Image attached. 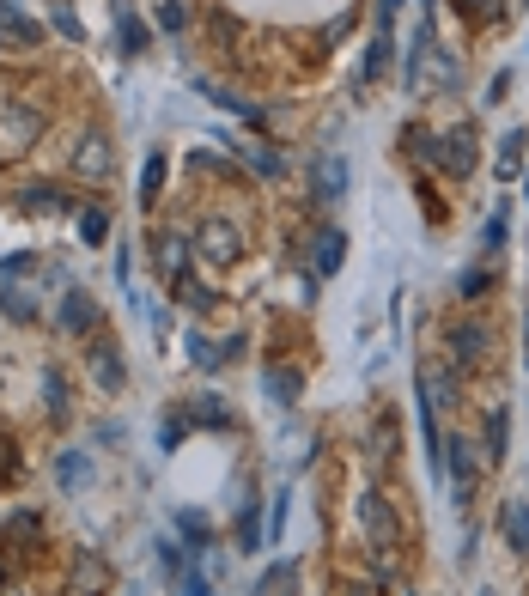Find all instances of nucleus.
Segmentation results:
<instances>
[{"label":"nucleus","instance_id":"1","mask_svg":"<svg viewBox=\"0 0 529 596\" xmlns=\"http://www.w3.org/2000/svg\"><path fill=\"white\" fill-rule=\"evenodd\" d=\"M359 524H365V536H371V554L390 566V554H396V542H402V524H396V511L377 499V493H359Z\"/></svg>","mask_w":529,"mask_h":596},{"label":"nucleus","instance_id":"2","mask_svg":"<svg viewBox=\"0 0 529 596\" xmlns=\"http://www.w3.org/2000/svg\"><path fill=\"white\" fill-rule=\"evenodd\" d=\"M195 250H201V262H238V250H244V238H238V226L232 219H201L195 226Z\"/></svg>","mask_w":529,"mask_h":596},{"label":"nucleus","instance_id":"3","mask_svg":"<svg viewBox=\"0 0 529 596\" xmlns=\"http://www.w3.org/2000/svg\"><path fill=\"white\" fill-rule=\"evenodd\" d=\"M37 134H43V110L37 104H13L7 122H0V159H19Z\"/></svg>","mask_w":529,"mask_h":596},{"label":"nucleus","instance_id":"4","mask_svg":"<svg viewBox=\"0 0 529 596\" xmlns=\"http://www.w3.org/2000/svg\"><path fill=\"white\" fill-rule=\"evenodd\" d=\"M487 353H493L487 323H475V317H457V323H450V359H457L463 371H469V365H487Z\"/></svg>","mask_w":529,"mask_h":596},{"label":"nucleus","instance_id":"5","mask_svg":"<svg viewBox=\"0 0 529 596\" xmlns=\"http://www.w3.org/2000/svg\"><path fill=\"white\" fill-rule=\"evenodd\" d=\"M438 165H444L450 177H475V165H481V153H475V128H469V122L444 134V146H438Z\"/></svg>","mask_w":529,"mask_h":596},{"label":"nucleus","instance_id":"6","mask_svg":"<svg viewBox=\"0 0 529 596\" xmlns=\"http://www.w3.org/2000/svg\"><path fill=\"white\" fill-rule=\"evenodd\" d=\"M73 171H80V177H110L116 171V159H110V134H80V140H73Z\"/></svg>","mask_w":529,"mask_h":596},{"label":"nucleus","instance_id":"7","mask_svg":"<svg viewBox=\"0 0 529 596\" xmlns=\"http://www.w3.org/2000/svg\"><path fill=\"white\" fill-rule=\"evenodd\" d=\"M444 457H450V481H457V499H469L475 469H481V444H475V438H444Z\"/></svg>","mask_w":529,"mask_h":596},{"label":"nucleus","instance_id":"8","mask_svg":"<svg viewBox=\"0 0 529 596\" xmlns=\"http://www.w3.org/2000/svg\"><path fill=\"white\" fill-rule=\"evenodd\" d=\"M153 256H159V274H165V280H171V292H177V286L189 280V244H183L177 232H165V238L153 244Z\"/></svg>","mask_w":529,"mask_h":596},{"label":"nucleus","instance_id":"9","mask_svg":"<svg viewBox=\"0 0 529 596\" xmlns=\"http://www.w3.org/2000/svg\"><path fill=\"white\" fill-rule=\"evenodd\" d=\"M92 323H98V305H92V292L67 286V298H61V329H67V335H86Z\"/></svg>","mask_w":529,"mask_h":596},{"label":"nucleus","instance_id":"10","mask_svg":"<svg viewBox=\"0 0 529 596\" xmlns=\"http://www.w3.org/2000/svg\"><path fill=\"white\" fill-rule=\"evenodd\" d=\"M499 536L511 542V554H529V499H511L499 511Z\"/></svg>","mask_w":529,"mask_h":596},{"label":"nucleus","instance_id":"11","mask_svg":"<svg viewBox=\"0 0 529 596\" xmlns=\"http://www.w3.org/2000/svg\"><path fill=\"white\" fill-rule=\"evenodd\" d=\"M420 402L426 408H457V378H450V371H420Z\"/></svg>","mask_w":529,"mask_h":596},{"label":"nucleus","instance_id":"12","mask_svg":"<svg viewBox=\"0 0 529 596\" xmlns=\"http://www.w3.org/2000/svg\"><path fill=\"white\" fill-rule=\"evenodd\" d=\"M341 195H347V165L335 153H323L317 159V201H341Z\"/></svg>","mask_w":529,"mask_h":596},{"label":"nucleus","instance_id":"13","mask_svg":"<svg viewBox=\"0 0 529 596\" xmlns=\"http://www.w3.org/2000/svg\"><path fill=\"white\" fill-rule=\"evenodd\" d=\"M55 481H61V493H80V487L92 481V463H86V451H67V457L55 463Z\"/></svg>","mask_w":529,"mask_h":596},{"label":"nucleus","instance_id":"14","mask_svg":"<svg viewBox=\"0 0 529 596\" xmlns=\"http://www.w3.org/2000/svg\"><path fill=\"white\" fill-rule=\"evenodd\" d=\"M92 378H98V390H110V396L122 390V359H116V347H110V341L92 353Z\"/></svg>","mask_w":529,"mask_h":596},{"label":"nucleus","instance_id":"15","mask_svg":"<svg viewBox=\"0 0 529 596\" xmlns=\"http://www.w3.org/2000/svg\"><path fill=\"white\" fill-rule=\"evenodd\" d=\"M19 201H25L31 213H67V207H73V201H67L61 189H55V183H31V189H25Z\"/></svg>","mask_w":529,"mask_h":596},{"label":"nucleus","instance_id":"16","mask_svg":"<svg viewBox=\"0 0 529 596\" xmlns=\"http://www.w3.org/2000/svg\"><path fill=\"white\" fill-rule=\"evenodd\" d=\"M347 262V238L341 232H317V274H335Z\"/></svg>","mask_w":529,"mask_h":596},{"label":"nucleus","instance_id":"17","mask_svg":"<svg viewBox=\"0 0 529 596\" xmlns=\"http://www.w3.org/2000/svg\"><path fill=\"white\" fill-rule=\"evenodd\" d=\"M262 384H268V396H274V402H298V390H305V378H298V371H280V365H268V378H262Z\"/></svg>","mask_w":529,"mask_h":596},{"label":"nucleus","instance_id":"18","mask_svg":"<svg viewBox=\"0 0 529 596\" xmlns=\"http://www.w3.org/2000/svg\"><path fill=\"white\" fill-rule=\"evenodd\" d=\"M0 25H7V37H13V43H25V49H31V43H43V25H31V19H19L13 7H0Z\"/></svg>","mask_w":529,"mask_h":596},{"label":"nucleus","instance_id":"19","mask_svg":"<svg viewBox=\"0 0 529 596\" xmlns=\"http://www.w3.org/2000/svg\"><path fill=\"white\" fill-rule=\"evenodd\" d=\"M165 189V153H146V171H140V201H159Z\"/></svg>","mask_w":529,"mask_h":596},{"label":"nucleus","instance_id":"20","mask_svg":"<svg viewBox=\"0 0 529 596\" xmlns=\"http://www.w3.org/2000/svg\"><path fill=\"white\" fill-rule=\"evenodd\" d=\"M505 432H511V414H505V408H493V420H487V463H499V457H505Z\"/></svg>","mask_w":529,"mask_h":596},{"label":"nucleus","instance_id":"21","mask_svg":"<svg viewBox=\"0 0 529 596\" xmlns=\"http://www.w3.org/2000/svg\"><path fill=\"white\" fill-rule=\"evenodd\" d=\"M0 311H7L13 323H37V305H31V298H25L19 286H7V292H0Z\"/></svg>","mask_w":529,"mask_h":596},{"label":"nucleus","instance_id":"22","mask_svg":"<svg viewBox=\"0 0 529 596\" xmlns=\"http://www.w3.org/2000/svg\"><path fill=\"white\" fill-rule=\"evenodd\" d=\"M92 584H104V560H80V566H73V596H98Z\"/></svg>","mask_w":529,"mask_h":596},{"label":"nucleus","instance_id":"23","mask_svg":"<svg viewBox=\"0 0 529 596\" xmlns=\"http://www.w3.org/2000/svg\"><path fill=\"white\" fill-rule=\"evenodd\" d=\"M189 359H195L201 371H219V359H225V353H219V347H213L207 335H189Z\"/></svg>","mask_w":529,"mask_h":596},{"label":"nucleus","instance_id":"24","mask_svg":"<svg viewBox=\"0 0 529 596\" xmlns=\"http://www.w3.org/2000/svg\"><path fill=\"white\" fill-rule=\"evenodd\" d=\"M517 153H523V128H511L499 146V177H517Z\"/></svg>","mask_w":529,"mask_h":596},{"label":"nucleus","instance_id":"25","mask_svg":"<svg viewBox=\"0 0 529 596\" xmlns=\"http://www.w3.org/2000/svg\"><path fill=\"white\" fill-rule=\"evenodd\" d=\"M43 390H49V420L67 414V384H61V371H43Z\"/></svg>","mask_w":529,"mask_h":596},{"label":"nucleus","instance_id":"26","mask_svg":"<svg viewBox=\"0 0 529 596\" xmlns=\"http://www.w3.org/2000/svg\"><path fill=\"white\" fill-rule=\"evenodd\" d=\"M104 232H110V219H104V207H86V213H80V238H86V244H98Z\"/></svg>","mask_w":529,"mask_h":596},{"label":"nucleus","instance_id":"27","mask_svg":"<svg viewBox=\"0 0 529 596\" xmlns=\"http://www.w3.org/2000/svg\"><path fill=\"white\" fill-rule=\"evenodd\" d=\"M238 548H244V554H256V548H262V524H256V505L244 511V524H238Z\"/></svg>","mask_w":529,"mask_h":596},{"label":"nucleus","instance_id":"28","mask_svg":"<svg viewBox=\"0 0 529 596\" xmlns=\"http://www.w3.org/2000/svg\"><path fill=\"white\" fill-rule=\"evenodd\" d=\"M122 49H128V55H140V49H146V25H134L128 13H122Z\"/></svg>","mask_w":529,"mask_h":596},{"label":"nucleus","instance_id":"29","mask_svg":"<svg viewBox=\"0 0 529 596\" xmlns=\"http://www.w3.org/2000/svg\"><path fill=\"white\" fill-rule=\"evenodd\" d=\"M481 238H487V250H505V207L487 219V232H481Z\"/></svg>","mask_w":529,"mask_h":596},{"label":"nucleus","instance_id":"30","mask_svg":"<svg viewBox=\"0 0 529 596\" xmlns=\"http://www.w3.org/2000/svg\"><path fill=\"white\" fill-rule=\"evenodd\" d=\"M250 165H256V171H262V177H280V159H274V153H268V146H256V153H250Z\"/></svg>","mask_w":529,"mask_h":596},{"label":"nucleus","instance_id":"31","mask_svg":"<svg viewBox=\"0 0 529 596\" xmlns=\"http://www.w3.org/2000/svg\"><path fill=\"white\" fill-rule=\"evenodd\" d=\"M55 31H61V37H86V31H80V19H73L67 7H55Z\"/></svg>","mask_w":529,"mask_h":596},{"label":"nucleus","instance_id":"32","mask_svg":"<svg viewBox=\"0 0 529 596\" xmlns=\"http://www.w3.org/2000/svg\"><path fill=\"white\" fill-rule=\"evenodd\" d=\"M396 7H402V0H377V25H384V31H390V19H396Z\"/></svg>","mask_w":529,"mask_h":596},{"label":"nucleus","instance_id":"33","mask_svg":"<svg viewBox=\"0 0 529 596\" xmlns=\"http://www.w3.org/2000/svg\"><path fill=\"white\" fill-rule=\"evenodd\" d=\"M183 596H207V578H201V572H189V578H183Z\"/></svg>","mask_w":529,"mask_h":596},{"label":"nucleus","instance_id":"34","mask_svg":"<svg viewBox=\"0 0 529 596\" xmlns=\"http://www.w3.org/2000/svg\"><path fill=\"white\" fill-rule=\"evenodd\" d=\"M426 7H432V0H426Z\"/></svg>","mask_w":529,"mask_h":596}]
</instances>
